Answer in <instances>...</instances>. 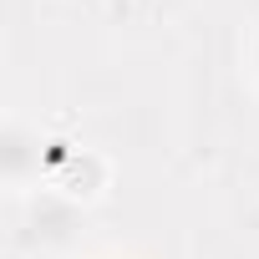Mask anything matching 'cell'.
Returning <instances> with one entry per match:
<instances>
[{
	"instance_id": "obj_1",
	"label": "cell",
	"mask_w": 259,
	"mask_h": 259,
	"mask_svg": "<svg viewBox=\"0 0 259 259\" xmlns=\"http://www.w3.org/2000/svg\"><path fill=\"white\" fill-rule=\"evenodd\" d=\"M0 163H6V183H11L16 193L31 188V183L41 178V168H46V148H41V138L31 133L21 117H11L6 133H0Z\"/></svg>"
},
{
	"instance_id": "obj_2",
	"label": "cell",
	"mask_w": 259,
	"mask_h": 259,
	"mask_svg": "<svg viewBox=\"0 0 259 259\" xmlns=\"http://www.w3.org/2000/svg\"><path fill=\"white\" fill-rule=\"evenodd\" d=\"M249 71H254V81H259V31H254V41H249Z\"/></svg>"
}]
</instances>
